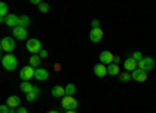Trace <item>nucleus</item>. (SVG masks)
Masks as SVG:
<instances>
[{"instance_id": "28", "label": "nucleus", "mask_w": 156, "mask_h": 113, "mask_svg": "<svg viewBox=\"0 0 156 113\" xmlns=\"http://www.w3.org/2000/svg\"><path fill=\"white\" fill-rule=\"evenodd\" d=\"M94 28H100V20H97V19L92 20V30H94Z\"/></svg>"}, {"instance_id": "23", "label": "nucleus", "mask_w": 156, "mask_h": 113, "mask_svg": "<svg viewBox=\"0 0 156 113\" xmlns=\"http://www.w3.org/2000/svg\"><path fill=\"white\" fill-rule=\"evenodd\" d=\"M119 79H120V82H128L129 79H131V73H128V71L120 73L119 74Z\"/></svg>"}, {"instance_id": "11", "label": "nucleus", "mask_w": 156, "mask_h": 113, "mask_svg": "<svg viewBox=\"0 0 156 113\" xmlns=\"http://www.w3.org/2000/svg\"><path fill=\"white\" fill-rule=\"evenodd\" d=\"M123 68H125V71H128V73H133L134 70H137V60H134L133 57L125 59V62H123Z\"/></svg>"}, {"instance_id": "6", "label": "nucleus", "mask_w": 156, "mask_h": 113, "mask_svg": "<svg viewBox=\"0 0 156 113\" xmlns=\"http://www.w3.org/2000/svg\"><path fill=\"white\" fill-rule=\"evenodd\" d=\"M34 71H36V68H33L31 65H27V67H22V70H20V79L23 81V82H27V81H30L31 78H34Z\"/></svg>"}, {"instance_id": "29", "label": "nucleus", "mask_w": 156, "mask_h": 113, "mask_svg": "<svg viewBox=\"0 0 156 113\" xmlns=\"http://www.w3.org/2000/svg\"><path fill=\"white\" fill-rule=\"evenodd\" d=\"M31 5H34V6H41L42 2H41V0H31Z\"/></svg>"}, {"instance_id": "7", "label": "nucleus", "mask_w": 156, "mask_h": 113, "mask_svg": "<svg viewBox=\"0 0 156 113\" xmlns=\"http://www.w3.org/2000/svg\"><path fill=\"white\" fill-rule=\"evenodd\" d=\"M114 59H115V56L111 53V51H101L100 53V64H103V65H111V64H114Z\"/></svg>"}, {"instance_id": "4", "label": "nucleus", "mask_w": 156, "mask_h": 113, "mask_svg": "<svg viewBox=\"0 0 156 113\" xmlns=\"http://www.w3.org/2000/svg\"><path fill=\"white\" fill-rule=\"evenodd\" d=\"M0 48L6 51L8 54H11V51L16 48V42H14V37H3L2 42H0Z\"/></svg>"}, {"instance_id": "25", "label": "nucleus", "mask_w": 156, "mask_h": 113, "mask_svg": "<svg viewBox=\"0 0 156 113\" xmlns=\"http://www.w3.org/2000/svg\"><path fill=\"white\" fill-rule=\"evenodd\" d=\"M48 9H50V5H48V3H44V2H42L41 6H39V11L44 12V14H45V12H48Z\"/></svg>"}, {"instance_id": "15", "label": "nucleus", "mask_w": 156, "mask_h": 113, "mask_svg": "<svg viewBox=\"0 0 156 113\" xmlns=\"http://www.w3.org/2000/svg\"><path fill=\"white\" fill-rule=\"evenodd\" d=\"M51 96H53V98H64V96H66V87L55 85L53 89H51Z\"/></svg>"}, {"instance_id": "14", "label": "nucleus", "mask_w": 156, "mask_h": 113, "mask_svg": "<svg viewBox=\"0 0 156 113\" xmlns=\"http://www.w3.org/2000/svg\"><path fill=\"white\" fill-rule=\"evenodd\" d=\"M94 73H95L97 78H105L106 74H108V67L103 65V64H97L94 67Z\"/></svg>"}, {"instance_id": "32", "label": "nucleus", "mask_w": 156, "mask_h": 113, "mask_svg": "<svg viewBox=\"0 0 156 113\" xmlns=\"http://www.w3.org/2000/svg\"><path fill=\"white\" fill-rule=\"evenodd\" d=\"M119 62H120V57H119V56H115V59H114V64H115V65H119Z\"/></svg>"}, {"instance_id": "13", "label": "nucleus", "mask_w": 156, "mask_h": 113, "mask_svg": "<svg viewBox=\"0 0 156 113\" xmlns=\"http://www.w3.org/2000/svg\"><path fill=\"white\" fill-rule=\"evenodd\" d=\"M48 70L47 68H36V71H34V79H37V81H47L48 79Z\"/></svg>"}, {"instance_id": "24", "label": "nucleus", "mask_w": 156, "mask_h": 113, "mask_svg": "<svg viewBox=\"0 0 156 113\" xmlns=\"http://www.w3.org/2000/svg\"><path fill=\"white\" fill-rule=\"evenodd\" d=\"M75 90H76V89H75V85H73L72 82L67 84V85H66V96H72V95L75 93Z\"/></svg>"}, {"instance_id": "31", "label": "nucleus", "mask_w": 156, "mask_h": 113, "mask_svg": "<svg viewBox=\"0 0 156 113\" xmlns=\"http://www.w3.org/2000/svg\"><path fill=\"white\" fill-rule=\"evenodd\" d=\"M39 56H41V59H42V57H47V56H48V53H47V50H42V51L39 53Z\"/></svg>"}, {"instance_id": "20", "label": "nucleus", "mask_w": 156, "mask_h": 113, "mask_svg": "<svg viewBox=\"0 0 156 113\" xmlns=\"http://www.w3.org/2000/svg\"><path fill=\"white\" fill-rule=\"evenodd\" d=\"M108 74H111V76H117V74H120V68H119V65H115V64L108 65Z\"/></svg>"}, {"instance_id": "27", "label": "nucleus", "mask_w": 156, "mask_h": 113, "mask_svg": "<svg viewBox=\"0 0 156 113\" xmlns=\"http://www.w3.org/2000/svg\"><path fill=\"white\" fill-rule=\"evenodd\" d=\"M142 57H144V56L140 54V51H136V53L133 54V59H134V60H137V62H139V60H140Z\"/></svg>"}, {"instance_id": "12", "label": "nucleus", "mask_w": 156, "mask_h": 113, "mask_svg": "<svg viewBox=\"0 0 156 113\" xmlns=\"http://www.w3.org/2000/svg\"><path fill=\"white\" fill-rule=\"evenodd\" d=\"M131 79H134L136 82H145L147 81V71H144V70H134L133 73H131Z\"/></svg>"}, {"instance_id": "2", "label": "nucleus", "mask_w": 156, "mask_h": 113, "mask_svg": "<svg viewBox=\"0 0 156 113\" xmlns=\"http://www.w3.org/2000/svg\"><path fill=\"white\" fill-rule=\"evenodd\" d=\"M61 107L66 110V111L75 110L78 107V101H76L73 96H64V98H61Z\"/></svg>"}, {"instance_id": "34", "label": "nucleus", "mask_w": 156, "mask_h": 113, "mask_svg": "<svg viewBox=\"0 0 156 113\" xmlns=\"http://www.w3.org/2000/svg\"><path fill=\"white\" fill-rule=\"evenodd\" d=\"M64 113H76L75 110H69V111H64Z\"/></svg>"}, {"instance_id": "21", "label": "nucleus", "mask_w": 156, "mask_h": 113, "mask_svg": "<svg viewBox=\"0 0 156 113\" xmlns=\"http://www.w3.org/2000/svg\"><path fill=\"white\" fill-rule=\"evenodd\" d=\"M39 93H41V90H39L37 87H34V90H33L31 93H28V95H27V101H28V102L34 101V99H36V98L39 96Z\"/></svg>"}, {"instance_id": "22", "label": "nucleus", "mask_w": 156, "mask_h": 113, "mask_svg": "<svg viewBox=\"0 0 156 113\" xmlns=\"http://www.w3.org/2000/svg\"><path fill=\"white\" fill-rule=\"evenodd\" d=\"M8 14H9V12H8V6H6L5 2H2V3H0V19H5Z\"/></svg>"}, {"instance_id": "9", "label": "nucleus", "mask_w": 156, "mask_h": 113, "mask_svg": "<svg viewBox=\"0 0 156 113\" xmlns=\"http://www.w3.org/2000/svg\"><path fill=\"white\" fill-rule=\"evenodd\" d=\"M12 36H14V39H19V40H25L27 39V28H22V27H16L12 28Z\"/></svg>"}, {"instance_id": "1", "label": "nucleus", "mask_w": 156, "mask_h": 113, "mask_svg": "<svg viewBox=\"0 0 156 113\" xmlns=\"http://www.w3.org/2000/svg\"><path fill=\"white\" fill-rule=\"evenodd\" d=\"M2 65L5 70L8 71H12V70H16L17 68V57L14 54H6L2 57Z\"/></svg>"}, {"instance_id": "8", "label": "nucleus", "mask_w": 156, "mask_h": 113, "mask_svg": "<svg viewBox=\"0 0 156 113\" xmlns=\"http://www.w3.org/2000/svg\"><path fill=\"white\" fill-rule=\"evenodd\" d=\"M3 23H6L8 27H12V28H16L17 25H19V16L16 14H12V12H9V14L5 17V19H0Z\"/></svg>"}, {"instance_id": "10", "label": "nucleus", "mask_w": 156, "mask_h": 113, "mask_svg": "<svg viewBox=\"0 0 156 113\" xmlns=\"http://www.w3.org/2000/svg\"><path fill=\"white\" fill-rule=\"evenodd\" d=\"M89 39H90V42H94V44L100 42V40L103 39V31H101V28H94V30H90Z\"/></svg>"}, {"instance_id": "19", "label": "nucleus", "mask_w": 156, "mask_h": 113, "mask_svg": "<svg viewBox=\"0 0 156 113\" xmlns=\"http://www.w3.org/2000/svg\"><path fill=\"white\" fill-rule=\"evenodd\" d=\"M39 64H41V56L39 54H31L30 57V65L33 68H39Z\"/></svg>"}, {"instance_id": "18", "label": "nucleus", "mask_w": 156, "mask_h": 113, "mask_svg": "<svg viewBox=\"0 0 156 113\" xmlns=\"http://www.w3.org/2000/svg\"><path fill=\"white\" fill-rule=\"evenodd\" d=\"M31 23V20H30V17L28 16H19V25H17V27H22V28H27L28 27V25Z\"/></svg>"}, {"instance_id": "3", "label": "nucleus", "mask_w": 156, "mask_h": 113, "mask_svg": "<svg viewBox=\"0 0 156 113\" xmlns=\"http://www.w3.org/2000/svg\"><path fill=\"white\" fill-rule=\"evenodd\" d=\"M27 50H28L31 54H39L44 48L41 45V40H37V39H28L27 40Z\"/></svg>"}, {"instance_id": "5", "label": "nucleus", "mask_w": 156, "mask_h": 113, "mask_svg": "<svg viewBox=\"0 0 156 113\" xmlns=\"http://www.w3.org/2000/svg\"><path fill=\"white\" fill-rule=\"evenodd\" d=\"M154 67V59L153 57H142L137 62V68L139 70H144V71H150Z\"/></svg>"}, {"instance_id": "16", "label": "nucleus", "mask_w": 156, "mask_h": 113, "mask_svg": "<svg viewBox=\"0 0 156 113\" xmlns=\"http://www.w3.org/2000/svg\"><path fill=\"white\" fill-rule=\"evenodd\" d=\"M6 105L11 107V108L20 107V98H19V96H9V98L6 99Z\"/></svg>"}, {"instance_id": "17", "label": "nucleus", "mask_w": 156, "mask_h": 113, "mask_svg": "<svg viewBox=\"0 0 156 113\" xmlns=\"http://www.w3.org/2000/svg\"><path fill=\"white\" fill-rule=\"evenodd\" d=\"M20 90H22L23 93L28 95V93H31V92L34 90V85H33L31 82H28V81H27V82H20Z\"/></svg>"}, {"instance_id": "33", "label": "nucleus", "mask_w": 156, "mask_h": 113, "mask_svg": "<svg viewBox=\"0 0 156 113\" xmlns=\"http://www.w3.org/2000/svg\"><path fill=\"white\" fill-rule=\"evenodd\" d=\"M47 113H59V111H56V110H48Z\"/></svg>"}, {"instance_id": "30", "label": "nucleus", "mask_w": 156, "mask_h": 113, "mask_svg": "<svg viewBox=\"0 0 156 113\" xmlns=\"http://www.w3.org/2000/svg\"><path fill=\"white\" fill-rule=\"evenodd\" d=\"M17 113H28V110L25 107H17Z\"/></svg>"}, {"instance_id": "26", "label": "nucleus", "mask_w": 156, "mask_h": 113, "mask_svg": "<svg viewBox=\"0 0 156 113\" xmlns=\"http://www.w3.org/2000/svg\"><path fill=\"white\" fill-rule=\"evenodd\" d=\"M0 113H9V107H8L6 104L0 105Z\"/></svg>"}]
</instances>
